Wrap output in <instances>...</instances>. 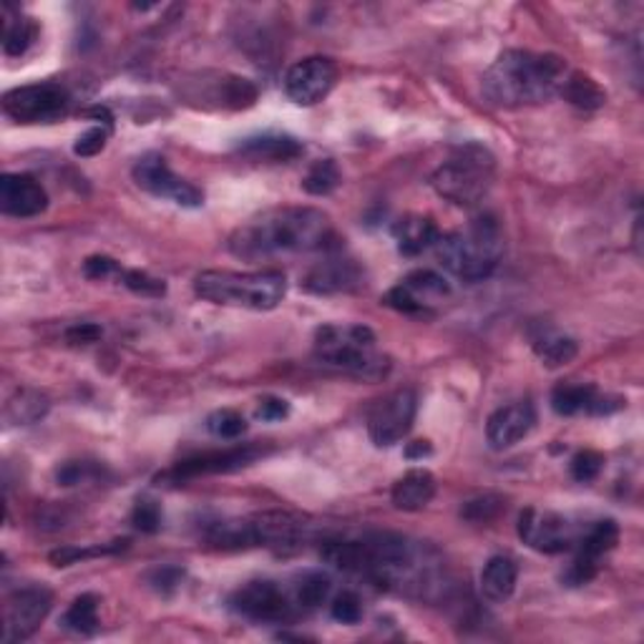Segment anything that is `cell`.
Segmentation results:
<instances>
[{
  "mask_svg": "<svg viewBox=\"0 0 644 644\" xmlns=\"http://www.w3.org/2000/svg\"><path fill=\"white\" fill-rule=\"evenodd\" d=\"M38 36L36 23L30 18H8L5 21V36H3V51L5 55H23L34 46Z\"/></svg>",
  "mask_w": 644,
  "mask_h": 644,
  "instance_id": "obj_33",
  "label": "cell"
},
{
  "mask_svg": "<svg viewBox=\"0 0 644 644\" xmlns=\"http://www.w3.org/2000/svg\"><path fill=\"white\" fill-rule=\"evenodd\" d=\"M101 473L103 466H99L97 460H66L55 471V481H59V487H78V483L101 479Z\"/></svg>",
  "mask_w": 644,
  "mask_h": 644,
  "instance_id": "obj_35",
  "label": "cell"
},
{
  "mask_svg": "<svg viewBox=\"0 0 644 644\" xmlns=\"http://www.w3.org/2000/svg\"><path fill=\"white\" fill-rule=\"evenodd\" d=\"M449 282L433 269H416L386 295V305L405 315H424L449 298Z\"/></svg>",
  "mask_w": 644,
  "mask_h": 644,
  "instance_id": "obj_15",
  "label": "cell"
},
{
  "mask_svg": "<svg viewBox=\"0 0 644 644\" xmlns=\"http://www.w3.org/2000/svg\"><path fill=\"white\" fill-rule=\"evenodd\" d=\"M229 607L237 615L252 619V622H290L298 615V604L292 596L282 590L277 582L269 579H257V582L242 584L232 596H229Z\"/></svg>",
  "mask_w": 644,
  "mask_h": 644,
  "instance_id": "obj_9",
  "label": "cell"
},
{
  "mask_svg": "<svg viewBox=\"0 0 644 644\" xmlns=\"http://www.w3.org/2000/svg\"><path fill=\"white\" fill-rule=\"evenodd\" d=\"M181 577H185V571H181L179 567H159L149 574V582L156 592L169 594L181 584Z\"/></svg>",
  "mask_w": 644,
  "mask_h": 644,
  "instance_id": "obj_45",
  "label": "cell"
},
{
  "mask_svg": "<svg viewBox=\"0 0 644 644\" xmlns=\"http://www.w3.org/2000/svg\"><path fill=\"white\" fill-rule=\"evenodd\" d=\"M84 275L89 280H106L111 275H122V267H118L116 260L106 257V254H97V257H89L84 262Z\"/></svg>",
  "mask_w": 644,
  "mask_h": 644,
  "instance_id": "obj_44",
  "label": "cell"
},
{
  "mask_svg": "<svg viewBox=\"0 0 644 644\" xmlns=\"http://www.w3.org/2000/svg\"><path fill=\"white\" fill-rule=\"evenodd\" d=\"M330 615H332V619H338V622H343V624H357L363 619L361 596H357L355 592L338 594L330 604Z\"/></svg>",
  "mask_w": 644,
  "mask_h": 644,
  "instance_id": "obj_40",
  "label": "cell"
},
{
  "mask_svg": "<svg viewBox=\"0 0 644 644\" xmlns=\"http://www.w3.org/2000/svg\"><path fill=\"white\" fill-rule=\"evenodd\" d=\"M290 416V403L282 397H265L257 408V418L262 420H282Z\"/></svg>",
  "mask_w": 644,
  "mask_h": 644,
  "instance_id": "obj_46",
  "label": "cell"
},
{
  "mask_svg": "<svg viewBox=\"0 0 644 644\" xmlns=\"http://www.w3.org/2000/svg\"><path fill=\"white\" fill-rule=\"evenodd\" d=\"M435 496V479L426 468H411L393 487V506L397 512H424Z\"/></svg>",
  "mask_w": 644,
  "mask_h": 644,
  "instance_id": "obj_22",
  "label": "cell"
},
{
  "mask_svg": "<svg viewBox=\"0 0 644 644\" xmlns=\"http://www.w3.org/2000/svg\"><path fill=\"white\" fill-rule=\"evenodd\" d=\"M340 181H343L340 166L332 159H317L302 179V189L313 197H328L340 187Z\"/></svg>",
  "mask_w": 644,
  "mask_h": 644,
  "instance_id": "obj_32",
  "label": "cell"
},
{
  "mask_svg": "<svg viewBox=\"0 0 644 644\" xmlns=\"http://www.w3.org/2000/svg\"><path fill=\"white\" fill-rule=\"evenodd\" d=\"M552 408L559 416H577V413H592V416H607V413L622 408V401L602 395L594 386H559L552 393Z\"/></svg>",
  "mask_w": 644,
  "mask_h": 644,
  "instance_id": "obj_21",
  "label": "cell"
},
{
  "mask_svg": "<svg viewBox=\"0 0 644 644\" xmlns=\"http://www.w3.org/2000/svg\"><path fill=\"white\" fill-rule=\"evenodd\" d=\"M534 353L546 368H561V365L571 363L579 353L577 340L561 332H544V336L534 338Z\"/></svg>",
  "mask_w": 644,
  "mask_h": 644,
  "instance_id": "obj_28",
  "label": "cell"
},
{
  "mask_svg": "<svg viewBox=\"0 0 644 644\" xmlns=\"http://www.w3.org/2000/svg\"><path fill=\"white\" fill-rule=\"evenodd\" d=\"M66 338H68V343H74V345H89V343H97V340L101 338V328L93 323H81V325H76V328H71L66 332Z\"/></svg>",
  "mask_w": 644,
  "mask_h": 644,
  "instance_id": "obj_47",
  "label": "cell"
},
{
  "mask_svg": "<svg viewBox=\"0 0 644 644\" xmlns=\"http://www.w3.org/2000/svg\"><path fill=\"white\" fill-rule=\"evenodd\" d=\"M504 235L494 217H479L435 242V257L460 282H483L504 260Z\"/></svg>",
  "mask_w": 644,
  "mask_h": 644,
  "instance_id": "obj_4",
  "label": "cell"
},
{
  "mask_svg": "<svg viewBox=\"0 0 644 644\" xmlns=\"http://www.w3.org/2000/svg\"><path fill=\"white\" fill-rule=\"evenodd\" d=\"M496 177V159L481 144H460L433 172L431 187L458 206H476L489 194Z\"/></svg>",
  "mask_w": 644,
  "mask_h": 644,
  "instance_id": "obj_7",
  "label": "cell"
},
{
  "mask_svg": "<svg viewBox=\"0 0 644 644\" xmlns=\"http://www.w3.org/2000/svg\"><path fill=\"white\" fill-rule=\"evenodd\" d=\"M109 141V126H91L89 131L81 134L74 144V154L76 156H97L99 151H103Z\"/></svg>",
  "mask_w": 644,
  "mask_h": 644,
  "instance_id": "obj_43",
  "label": "cell"
},
{
  "mask_svg": "<svg viewBox=\"0 0 644 644\" xmlns=\"http://www.w3.org/2000/svg\"><path fill=\"white\" fill-rule=\"evenodd\" d=\"M49 210V194L30 174H3L0 179V212L5 217L30 219Z\"/></svg>",
  "mask_w": 644,
  "mask_h": 644,
  "instance_id": "obj_18",
  "label": "cell"
},
{
  "mask_svg": "<svg viewBox=\"0 0 644 644\" xmlns=\"http://www.w3.org/2000/svg\"><path fill=\"white\" fill-rule=\"evenodd\" d=\"M519 536L529 548L542 554H564L577 546L579 531L567 516L554 512H539V508H527L519 519Z\"/></svg>",
  "mask_w": 644,
  "mask_h": 644,
  "instance_id": "obj_12",
  "label": "cell"
},
{
  "mask_svg": "<svg viewBox=\"0 0 644 644\" xmlns=\"http://www.w3.org/2000/svg\"><path fill=\"white\" fill-rule=\"evenodd\" d=\"M393 235L397 242V252L403 257H416V254L435 248V242L441 237L435 222L431 217H424V214H408V217H403L393 227Z\"/></svg>",
  "mask_w": 644,
  "mask_h": 644,
  "instance_id": "obj_24",
  "label": "cell"
},
{
  "mask_svg": "<svg viewBox=\"0 0 644 644\" xmlns=\"http://www.w3.org/2000/svg\"><path fill=\"white\" fill-rule=\"evenodd\" d=\"M302 151H305V147L295 137H288V134H265V137L244 139L240 144V154L252 159V162H292Z\"/></svg>",
  "mask_w": 644,
  "mask_h": 644,
  "instance_id": "obj_25",
  "label": "cell"
},
{
  "mask_svg": "<svg viewBox=\"0 0 644 644\" xmlns=\"http://www.w3.org/2000/svg\"><path fill=\"white\" fill-rule=\"evenodd\" d=\"M536 426V411L529 401H516L494 411L487 424V441L494 451H506L527 439Z\"/></svg>",
  "mask_w": 644,
  "mask_h": 644,
  "instance_id": "obj_19",
  "label": "cell"
},
{
  "mask_svg": "<svg viewBox=\"0 0 644 644\" xmlns=\"http://www.w3.org/2000/svg\"><path fill=\"white\" fill-rule=\"evenodd\" d=\"M320 554L332 567L353 571L388 592L411 599L439 602L451 586L443 556L433 546L401 534L330 539L323 544Z\"/></svg>",
  "mask_w": 644,
  "mask_h": 644,
  "instance_id": "obj_1",
  "label": "cell"
},
{
  "mask_svg": "<svg viewBox=\"0 0 644 644\" xmlns=\"http://www.w3.org/2000/svg\"><path fill=\"white\" fill-rule=\"evenodd\" d=\"M604 468V456L596 451H579L574 458H571L569 464V471H571V479L579 481V483H590L594 481L596 476L602 473Z\"/></svg>",
  "mask_w": 644,
  "mask_h": 644,
  "instance_id": "obj_39",
  "label": "cell"
},
{
  "mask_svg": "<svg viewBox=\"0 0 644 644\" xmlns=\"http://www.w3.org/2000/svg\"><path fill=\"white\" fill-rule=\"evenodd\" d=\"M265 456V449L257 446V443H244V446L225 449V451H206L197 453V456H189L179 460L172 471L164 473V479L172 481H189L197 479V476H210V473H232L240 471L244 466H252L254 460Z\"/></svg>",
  "mask_w": 644,
  "mask_h": 644,
  "instance_id": "obj_16",
  "label": "cell"
},
{
  "mask_svg": "<svg viewBox=\"0 0 644 644\" xmlns=\"http://www.w3.org/2000/svg\"><path fill=\"white\" fill-rule=\"evenodd\" d=\"M516 582H519V567L512 556H491L479 579L481 596L489 604H504L512 599Z\"/></svg>",
  "mask_w": 644,
  "mask_h": 644,
  "instance_id": "obj_23",
  "label": "cell"
},
{
  "mask_svg": "<svg viewBox=\"0 0 644 644\" xmlns=\"http://www.w3.org/2000/svg\"><path fill=\"white\" fill-rule=\"evenodd\" d=\"M596 571H599V561H590L584 559V556L574 554V559H571L569 567L564 569L561 582L567 586H584L596 577Z\"/></svg>",
  "mask_w": 644,
  "mask_h": 644,
  "instance_id": "obj_42",
  "label": "cell"
},
{
  "mask_svg": "<svg viewBox=\"0 0 644 644\" xmlns=\"http://www.w3.org/2000/svg\"><path fill=\"white\" fill-rule=\"evenodd\" d=\"M559 93L571 103V106L584 109V111L599 109L607 103V93L602 91V86L584 74L567 76V81H564Z\"/></svg>",
  "mask_w": 644,
  "mask_h": 644,
  "instance_id": "obj_29",
  "label": "cell"
},
{
  "mask_svg": "<svg viewBox=\"0 0 644 644\" xmlns=\"http://www.w3.org/2000/svg\"><path fill=\"white\" fill-rule=\"evenodd\" d=\"M567 76V63L559 55L514 49L491 63L481 89L494 106L521 109L556 97Z\"/></svg>",
  "mask_w": 644,
  "mask_h": 644,
  "instance_id": "obj_3",
  "label": "cell"
},
{
  "mask_svg": "<svg viewBox=\"0 0 644 644\" xmlns=\"http://www.w3.org/2000/svg\"><path fill=\"white\" fill-rule=\"evenodd\" d=\"M194 292L202 300L222 307H242L254 313L275 310L288 295V280L277 269L265 273H229V269H206L197 275Z\"/></svg>",
  "mask_w": 644,
  "mask_h": 644,
  "instance_id": "obj_5",
  "label": "cell"
},
{
  "mask_svg": "<svg viewBox=\"0 0 644 644\" xmlns=\"http://www.w3.org/2000/svg\"><path fill=\"white\" fill-rule=\"evenodd\" d=\"M49 413V397L38 391H21L8 401L5 420L13 426L38 424Z\"/></svg>",
  "mask_w": 644,
  "mask_h": 644,
  "instance_id": "obj_30",
  "label": "cell"
},
{
  "mask_svg": "<svg viewBox=\"0 0 644 644\" xmlns=\"http://www.w3.org/2000/svg\"><path fill=\"white\" fill-rule=\"evenodd\" d=\"M126 539L124 542H111V544H99V546H89V548H76V546H63L51 552V564L53 567H71V564L84 561V559H93V556H109V554H118L126 548Z\"/></svg>",
  "mask_w": 644,
  "mask_h": 644,
  "instance_id": "obj_34",
  "label": "cell"
},
{
  "mask_svg": "<svg viewBox=\"0 0 644 644\" xmlns=\"http://www.w3.org/2000/svg\"><path fill=\"white\" fill-rule=\"evenodd\" d=\"M418 411V395L411 388H401L380 397L368 416V435L378 449H391L411 433Z\"/></svg>",
  "mask_w": 644,
  "mask_h": 644,
  "instance_id": "obj_10",
  "label": "cell"
},
{
  "mask_svg": "<svg viewBox=\"0 0 644 644\" xmlns=\"http://www.w3.org/2000/svg\"><path fill=\"white\" fill-rule=\"evenodd\" d=\"M99 596L97 594H81L76 596L74 602L68 604V609L63 611L61 627L63 630L84 634V637H91V634L99 632Z\"/></svg>",
  "mask_w": 644,
  "mask_h": 644,
  "instance_id": "obj_27",
  "label": "cell"
},
{
  "mask_svg": "<svg viewBox=\"0 0 644 644\" xmlns=\"http://www.w3.org/2000/svg\"><path fill=\"white\" fill-rule=\"evenodd\" d=\"M134 181L137 187L144 189V192L154 194L159 199H172L174 204L179 206H194L204 204V192L199 187H194L192 181L181 179L179 174L172 172V166L166 164V159L162 154H144L134 164Z\"/></svg>",
  "mask_w": 644,
  "mask_h": 644,
  "instance_id": "obj_11",
  "label": "cell"
},
{
  "mask_svg": "<svg viewBox=\"0 0 644 644\" xmlns=\"http://www.w3.org/2000/svg\"><path fill=\"white\" fill-rule=\"evenodd\" d=\"M338 81V66L328 55H310L285 74V93L298 106L320 103Z\"/></svg>",
  "mask_w": 644,
  "mask_h": 644,
  "instance_id": "obj_14",
  "label": "cell"
},
{
  "mask_svg": "<svg viewBox=\"0 0 644 644\" xmlns=\"http://www.w3.org/2000/svg\"><path fill=\"white\" fill-rule=\"evenodd\" d=\"M250 523V542L252 548L265 546V548H277V552H285V548H295L305 542L307 523H302L298 516L288 512H262L248 516Z\"/></svg>",
  "mask_w": 644,
  "mask_h": 644,
  "instance_id": "obj_17",
  "label": "cell"
},
{
  "mask_svg": "<svg viewBox=\"0 0 644 644\" xmlns=\"http://www.w3.org/2000/svg\"><path fill=\"white\" fill-rule=\"evenodd\" d=\"M332 248V222L315 206H275L242 222L229 237V252L244 262Z\"/></svg>",
  "mask_w": 644,
  "mask_h": 644,
  "instance_id": "obj_2",
  "label": "cell"
},
{
  "mask_svg": "<svg viewBox=\"0 0 644 644\" xmlns=\"http://www.w3.org/2000/svg\"><path fill=\"white\" fill-rule=\"evenodd\" d=\"M619 542V527L615 519H602L594 521L592 527H586L579 536V542L574 546L577 556H584L590 561H599L604 554H609L611 548Z\"/></svg>",
  "mask_w": 644,
  "mask_h": 644,
  "instance_id": "obj_26",
  "label": "cell"
},
{
  "mask_svg": "<svg viewBox=\"0 0 644 644\" xmlns=\"http://www.w3.org/2000/svg\"><path fill=\"white\" fill-rule=\"evenodd\" d=\"M118 280L124 282V288H129L131 292H137L141 298H164L166 295V285L164 280H156L141 269H122Z\"/></svg>",
  "mask_w": 644,
  "mask_h": 644,
  "instance_id": "obj_38",
  "label": "cell"
},
{
  "mask_svg": "<svg viewBox=\"0 0 644 644\" xmlns=\"http://www.w3.org/2000/svg\"><path fill=\"white\" fill-rule=\"evenodd\" d=\"M131 523L144 534H156L159 527H162V508H159L156 501H139L131 512Z\"/></svg>",
  "mask_w": 644,
  "mask_h": 644,
  "instance_id": "obj_41",
  "label": "cell"
},
{
  "mask_svg": "<svg viewBox=\"0 0 644 644\" xmlns=\"http://www.w3.org/2000/svg\"><path fill=\"white\" fill-rule=\"evenodd\" d=\"M71 106L68 91L55 81L28 84L11 89L3 97V114L15 124H53L66 116Z\"/></svg>",
  "mask_w": 644,
  "mask_h": 644,
  "instance_id": "obj_8",
  "label": "cell"
},
{
  "mask_svg": "<svg viewBox=\"0 0 644 644\" xmlns=\"http://www.w3.org/2000/svg\"><path fill=\"white\" fill-rule=\"evenodd\" d=\"M376 332L365 325H323L315 332V357L330 368L365 380H380L391 361L378 353Z\"/></svg>",
  "mask_w": 644,
  "mask_h": 644,
  "instance_id": "obj_6",
  "label": "cell"
},
{
  "mask_svg": "<svg viewBox=\"0 0 644 644\" xmlns=\"http://www.w3.org/2000/svg\"><path fill=\"white\" fill-rule=\"evenodd\" d=\"M53 594L46 586H21L8 594L3 609V642H23L34 637L49 617Z\"/></svg>",
  "mask_w": 644,
  "mask_h": 644,
  "instance_id": "obj_13",
  "label": "cell"
},
{
  "mask_svg": "<svg viewBox=\"0 0 644 644\" xmlns=\"http://www.w3.org/2000/svg\"><path fill=\"white\" fill-rule=\"evenodd\" d=\"M305 290L313 295H338V292H353L363 285V269L355 260L330 254L310 269L305 277Z\"/></svg>",
  "mask_w": 644,
  "mask_h": 644,
  "instance_id": "obj_20",
  "label": "cell"
},
{
  "mask_svg": "<svg viewBox=\"0 0 644 644\" xmlns=\"http://www.w3.org/2000/svg\"><path fill=\"white\" fill-rule=\"evenodd\" d=\"M433 453V446L428 441H413L408 449H405V456H408L411 460L416 458H428Z\"/></svg>",
  "mask_w": 644,
  "mask_h": 644,
  "instance_id": "obj_48",
  "label": "cell"
},
{
  "mask_svg": "<svg viewBox=\"0 0 644 644\" xmlns=\"http://www.w3.org/2000/svg\"><path fill=\"white\" fill-rule=\"evenodd\" d=\"M330 592H332L330 577H325L323 571H307V574L298 582L295 596H292V599H295L300 611H313L328 602Z\"/></svg>",
  "mask_w": 644,
  "mask_h": 644,
  "instance_id": "obj_31",
  "label": "cell"
},
{
  "mask_svg": "<svg viewBox=\"0 0 644 644\" xmlns=\"http://www.w3.org/2000/svg\"><path fill=\"white\" fill-rule=\"evenodd\" d=\"M506 508V501L501 496L494 494H487V496H479L473 501H468V504L460 508V516H464L466 521H473V523H487V521H494L496 516Z\"/></svg>",
  "mask_w": 644,
  "mask_h": 644,
  "instance_id": "obj_37",
  "label": "cell"
},
{
  "mask_svg": "<svg viewBox=\"0 0 644 644\" xmlns=\"http://www.w3.org/2000/svg\"><path fill=\"white\" fill-rule=\"evenodd\" d=\"M206 428H210V433L217 435V439L235 441L248 431V420H244L237 411L225 408V411L212 413V416L206 418Z\"/></svg>",
  "mask_w": 644,
  "mask_h": 644,
  "instance_id": "obj_36",
  "label": "cell"
}]
</instances>
